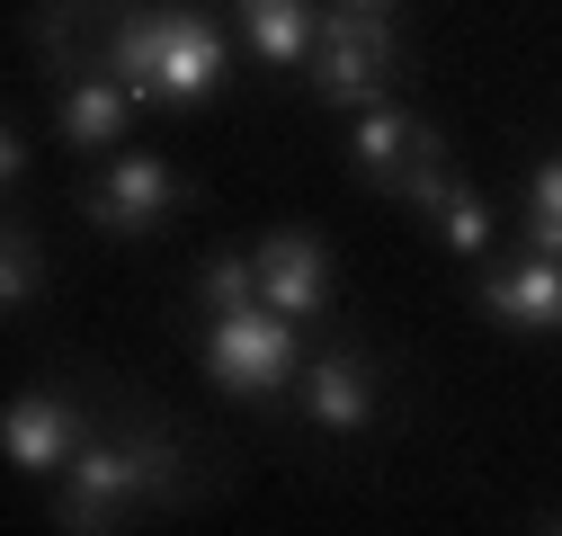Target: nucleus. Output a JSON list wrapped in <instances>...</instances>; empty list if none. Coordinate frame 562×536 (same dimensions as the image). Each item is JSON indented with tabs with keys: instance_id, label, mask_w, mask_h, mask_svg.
Segmentation results:
<instances>
[{
	"instance_id": "0eeeda50",
	"label": "nucleus",
	"mask_w": 562,
	"mask_h": 536,
	"mask_svg": "<svg viewBox=\"0 0 562 536\" xmlns=\"http://www.w3.org/2000/svg\"><path fill=\"white\" fill-rule=\"evenodd\" d=\"M90 438H99V429H90V412H81L72 393H19L10 421H0V447H10L19 474H63Z\"/></svg>"
},
{
	"instance_id": "dca6fc26",
	"label": "nucleus",
	"mask_w": 562,
	"mask_h": 536,
	"mask_svg": "<svg viewBox=\"0 0 562 536\" xmlns=\"http://www.w3.org/2000/svg\"><path fill=\"white\" fill-rule=\"evenodd\" d=\"M527 242L562 259V153H553V161L527 179Z\"/></svg>"
},
{
	"instance_id": "f257e3e1",
	"label": "nucleus",
	"mask_w": 562,
	"mask_h": 536,
	"mask_svg": "<svg viewBox=\"0 0 562 536\" xmlns=\"http://www.w3.org/2000/svg\"><path fill=\"white\" fill-rule=\"evenodd\" d=\"M99 63H116V81L144 108L188 116V108H205L224 90L233 45H224V27L205 19L196 0H161V10H125V0H116V19L99 36Z\"/></svg>"
},
{
	"instance_id": "a211bd4d",
	"label": "nucleus",
	"mask_w": 562,
	"mask_h": 536,
	"mask_svg": "<svg viewBox=\"0 0 562 536\" xmlns=\"http://www.w3.org/2000/svg\"><path fill=\"white\" fill-rule=\"evenodd\" d=\"M330 10H367V19H393V0H330Z\"/></svg>"
},
{
	"instance_id": "f3484780",
	"label": "nucleus",
	"mask_w": 562,
	"mask_h": 536,
	"mask_svg": "<svg viewBox=\"0 0 562 536\" xmlns=\"http://www.w3.org/2000/svg\"><path fill=\"white\" fill-rule=\"evenodd\" d=\"M0 179H10V188L27 179V125H10V134H0Z\"/></svg>"
},
{
	"instance_id": "39448f33",
	"label": "nucleus",
	"mask_w": 562,
	"mask_h": 536,
	"mask_svg": "<svg viewBox=\"0 0 562 536\" xmlns=\"http://www.w3.org/2000/svg\"><path fill=\"white\" fill-rule=\"evenodd\" d=\"M348 161H358V179L367 188H384V197H411V179L419 170H438L447 161V134L429 125V116H411V108H358V134H348Z\"/></svg>"
},
{
	"instance_id": "4468645a",
	"label": "nucleus",
	"mask_w": 562,
	"mask_h": 536,
	"mask_svg": "<svg viewBox=\"0 0 562 536\" xmlns=\"http://www.w3.org/2000/svg\"><path fill=\"white\" fill-rule=\"evenodd\" d=\"M438 242H447L456 259H482V250H491V206H482V188L456 179V188L438 197Z\"/></svg>"
},
{
	"instance_id": "9b49d317",
	"label": "nucleus",
	"mask_w": 562,
	"mask_h": 536,
	"mask_svg": "<svg viewBox=\"0 0 562 536\" xmlns=\"http://www.w3.org/2000/svg\"><path fill=\"white\" fill-rule=\"evenodd\" d=\"M295 393H304V421L313 429H367V412H375V358L367 349H330V358H313L304 376H295Z\"/></svg>"
},
{
	"instance_id": "6e6552de",
	"label": "nucleus",
	"mask_w": 562,
	"mask_h": 536,
	"mask_svg": "<svg viewBox=\"0 0 562 536\" xmlns=\"http://www.w3.org/2000/svg\"><path fill=\"white\" fill-rule=\"evenodd\" d=\"M134 108H144V99L116 81V63H81L72 81H54V134H63L72 153H108V144H125Z\"/></svg>"
},
{
	"instance_id": "f03ea898",
	"label": "nucleus",
	"mask_w": 562,
	"mask_h": 536,
	"mask_svg": "<svg viewBox=\"0 0 562 536\" xmlns=\"http://www.w3.org/2000/svg\"><path fill=\"white\" fill-rule=\"evenodd\" d=\"M188 501V456L170 429L153 421H125V429H99L72 465H63V518L72 536H99L116 527L125 510H179Z\"/></svg>"
},
{
	"instance_id": "ddd939ff",
	"label": "nucleus",
	"mask_w": 562,
	"mask_h": 536,
	"mask_svg": "<svg viewBox=\"0 0 562 536\" xmlns=\"http://www.w3.org/2000/svg\"><path fill=\"white\" fill-rule=\"evenodd\" d=\"M188 295H196L205 313L259 304V259H250V250H205V259H196V278H188Z\"/></svg>"
},
{
	"instance_id": "423d86ee",
	"label": "nucleus",
	"mask_w": 562,
	"mask_h": 536,
	"mask_svg": "<svg viewBox=\"0 0 562 536\" xmlns=\"http://www.w3.org/2000/svg\"><path fill=\"white\" fill-rule=\"evenodd\" d=\"M170 206H179V179H170L161 153H125V161H108V170L81 188V215H90L99 233H125V242H144Z\"/></svg>"
},
{
	"instance_id": "9d476101",
	"label": "nucleus",
	"mask_w": 562,
	"mask_h": 536,
	"mask_svg": "<svg viewBox=\"0 0 562 536\" xmlns=\"http://www.w3.org/2000/svg\"><path fill=\"white\" fill-rule=\"evenodd\" d=\"M473 304L501 322V331H562V259L536 250L518 268H491V278L473 287Z\"/></svg>"
},
{
	"instance_id": "f8f14e48",
	"label": "nucleus",
	"mask_w": 562,
	"mask_h": 536,
	"mask_svg": "<svg viewBox=\"0 0 562 536\" xmlns=\"http://www.w3.org/2000/svg\"><path fill=\"white\" fill-rule=\"evenodd\" d=\"M233 10H241V36L259 63H313V45H322L313 0H233Z\"/></svg>"
},
{
	"instance_id": "20e7f679",
	"label": "nucleus",
	"mask_w": 562,
	"mask_h": 536,
	"mask_svg": "<svg viewBox=\"0 0 562 536\" xmlns=\"http://www.w3.org/2000/svg\"><path fill=\"white\" fill-rule=\"evenodd\" d=\"M393 90H402V36H393V19L330 10L322 45H313V99L322 108H384Z\"/></svg>"
},
{
	"instance_id": "7ed1b4c3",
	"label": "nucleus",
	"mask_w": 562,
	"mask_h": 536,
	"mask_svg": "<svg viewBox=\"0 0 562 536\" xmlns=\"http://www.w3.org/2000/svg\"><path fill=\"white\" fill-rule=\"evenodd\" d=\"M205 376H215V393H233V402H277V393L304 376L295 313H277V304L215 313V331H205Z\"/></svg>"
},
{
	"instance_id": "2eb2a0df",
	"label": "nucleus",
	"mask_w": 562,
	"mask_h": 536,
	"mask_svg": "<svg viewBox=\"0 0 562 536\" xmlns=\"http://www.w3.org/2000/svg\"><path fill=\"white\" fill-rule=\"evenodd\" d=\"M36 278H45V250H36V233L27 224H10V233H0V304H27L36 295Z\"/></svg>"
},
{
	"instance_id": "1a4fd4ad",
	"label": "nucleus",
	"mask_w": 562,
	"mask_h": 536,
	"mask_svg": "<svg viewBox=\"0 0 562 536\" xmlns=\"http://www.w3.org/2000/svg\"><path fill=\"white\" fill-rule=\"evenodd\" d=\"M250 259H259V304L295 313V322H322L330 313V250L313 233H268Z\"/></svg>"
}]
</instances>
